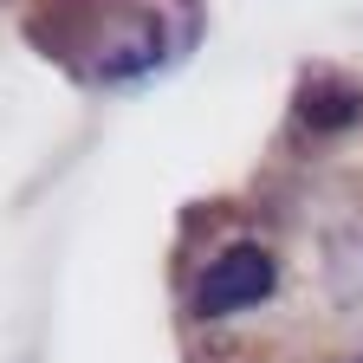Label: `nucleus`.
<instances>
[{
	"label": "nucleus",
	"mask_w": 363,
	"mask_h": 363,
	"mask_svg": "<svg viewBox=\"0 0 363 363\" xmlns=\"http://www.w3.org/2000/svg\"><path fill=\"white\" fill-rule=\"evenodd\" d=\"M272 279H279V272H272L266 247L240 240V247H227V253H214V259L201 266V279H195V311H201V318L253 311V305L272 298Z\"/></svg>",
	"instance_id": "nucleus-1"
},
{
	"label": "nucleus",
	"mask_w": 363,
	"mask_h": 363,
	"mask_svg": "<svg viewBox=\"0 0 363 363\" xmlns=\"http://www.w3.org/2000/svg\"><path fill=\"white\" fill-rule=\"evenodd\" d=\"M298 117L311 123V130H344L350 117H357V91H344V84H331V91H305L298 98Z\"/></svg>",
	"instance_id": "nucleus-2"
},
{
	"label": "nucleus",
	"mask_w": 363,
	"mask_h": 363,
	"mask_svg": "<svg viewBox=\"0 0 363 363\" xmlns=\"http://www.w3.org/2000/svg\"><path fill=\"white\" fill-rule=\"evenodd\" d=\"M344 363H363V350H357V357H344Z\"/></svg>",
	"instance_id": "nucleus-3"
}]
</instances>
